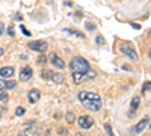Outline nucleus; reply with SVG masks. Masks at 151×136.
Masks as SVG:
<instances>
[{"label": "nucleus", "mask_w": 151, "mask_h": 136, "mask_svg": "<svg viewBox=\"0 0 151 136\" xmlns=\"http://www.w3.org/2000/svg\"><path fill=\"white\" fill-rule=\"evenodd\" d=\"M45 62V58L44 56H41V59H40V64H44Z\"/></svg>", "instance_id": "28"}, {"label": "nucleus", "mask_w": 151, "mask_h": 136, "mask_svg": "<svg viewBox=\"0 0 151 136\" xmlns=\"http://www.w3.org/2000/svg\"><path fill=\"white\" fill-rule=\"evenodd\" d=\"M82 104L86 109L94 110V112H97V110L101 109V100H85V101H82Z\"/></svg>", "instance_id": "5"}, {"label": "nucleus", "mask_w": 151, "mask_h": 136, "mask_svg": "<svg viewBox=\"0 0 151 136\" xmlns=\"http://www.w3.org/2000/svg\"><path fill=\"white\" fill-rule=\"evenodd\" d=\"M79 100L80 101H85V100H101V97L95 92H89V91H82L79 92Z\"/></svg>", "instance_id": "6"}, {"label": "nucleus", "mask_w": 151, "mask_h": 136, "mask_svg": "<svg viewBox=\"0 0 151 136\" xmlns=\"http://www.w3.org/2000/svg\"><path fill=\"white\" fill-rule=\"evenodd\" d=\"M24 114H26L24 107H21V106H20V107H17V109H15V115H17V117H21V115H24Z\"/></svg>", "instance_id": "20"}, {"label": "nucleus", "mask_w": 151, "mask_h": 136, "mask_svg": "<svg viewBox=\"0 0 151 136\" xmlns=\"http://www.w3.org/2000/svg\"><path fill=\"white\" fill-rule=\"evenodd\" d=\"M119 52H121L122 55H125L129 59H132V60H137V53H136L134 47H133L130 42H122V44L119 45Z\"/></svg>", "instance_id": "2"}, {"label": "nucleus", "mask_w": 151, "mask_h": 136, "mask_svg": "<svg viewBox=\"0 0 151 136\" xmlns=\"http://www.w3.org/2000/svg\"><path fill=\"white\" fill-rule=\"evenodd\" d=\"M33 126H35V121H27L26 124H24V129H26V130H29V129H32Z\"/></svg>", "instance_id": "22"}, {"label": "nucleus", "mask_w": 151, "mask_h": 136, "mask_svg": "<svg viewBox=\"0 0 151 136\" xmlns=\"http://www.w3.org/2000/svg\"><path fill=\"white\" fill-rule=\"evenodd\" d=\"M3 55V48H0V56H2Z\"/></svg>", "instance_id": "30"}, {"label": "nucleus", "mask_w": 151, "mask_h": 136, "mask_svg": "<svg viewBox=\"0 0 151 136\" xmlns=\"http://www.w3.org/2000/svg\"><path fill=\"white\" fill-rule=\"evenodd\" d=\"M139 104H141V98L139 97H133V100H132V110H133V112H134V110L137 109V107H139Z\"/></svg>", "instance_id": "15"}, {"label": "nucleus", "mask_w": 151, "mask_h": 136, "mask_svg": "<svg viewBox=\"0 0 151 136\" xmlns=\"http://www.w3.org/2000/svg\"><path fill=\"white\" fill-rule=\"evenodd\" d=\"M21 32H23L24 35H26V36H30V32H29L26 27H24V26H21Z\"/></svg>", "instance_id": "25"}, {"label": "nucleus", "mask_w": 151, "mask_h": 136, "mask_svg": "<svg viewBox=\"0 0 151 136\" xmlns=\"http://www.w3.org/2000/svg\"><path fill=\"white\" fill-rule=\"evenodd\" d=\"M8 100H9V95H8V92H6L5 89H2V88H0V101L6 103Z\"/></svg>", "instance_id": "16"}, {"label": "nucleus", "mask_w": 151, "mask_h": 136, "mask_svg": "<svg viewBox=\"0 0 151 136\" xmlns=\"http://www.w3.org/2000/svg\"><path fill=\"white\" fill-rule=\"evenodd\" d=\"M48 59H50V62H52V65H55L56 68H65V62L62 60L56 53H50V56H48Z\"/></svg>", "instance_id": "7"}, {"label": "nucleus", "mask_w": 151, "mask_h": 136, "mask_svg": "<svg viewBox=\"0 0 151 136\" xmlns=\"http://www.w3.org/2000/svg\"><path fill=\"white\" fill-rule=\"evenodd\" d=\"M3 32H5V30H3V24H2V23H0V35H2Z\"/></svg>", "instance_id": "27"}, {"label": "nucleus", "mask_w": 151, "mask_h": 136, "mask_svg": "<svg viewBox=\"0 0 151 136\" xmlns=\"http://www.w3.org/2000/svg\"><path fill=\"white\" fill-rule=\"evenodd\" d=\"M73 74V82L76 85H80L86 79V73H71Z\"/></svg>", "instance_id": "13"}, {"label": "nucleus", "mask_w": 151, "mask_h": 136, "mask_svg": "<svg viewBox=\"0 0 151 136\" xmlns=\"http://www.w3.org/2000/svg\"><path fill=\"white\" fill-rule=\"evenodd\" d=\"M32 76H33L32 68H30L29 65H26V67H24V68L21 70V73H20V80L27 82V80H30V79H32Z\"/></svg>", "instance_id": "9"}, {"label": "nucleus", "mask_w": 151, "mask_h": 136, "mask_svg": "<svg viewBox=\"0 0 151 136\" xmlns=\"http://www.w3.org/2000/svg\"><path fill=\"white\" fill-rule=\"evenodd\" d=\"M0 88L8 91V89H14L17 88V82L14 80H8V79H0Z\"/></svg>", "instance_id": "10"}, {"label": "nucleus", "mask_w": 151, "mask_h": 136, "mask_svg": "<svg viewBox=\"0 0 151 136\" xmlns=\"http://www.w3.org/2000/svg\"><path fill=\"white\" fill-rule=\"evenodd\" d=\"M76 136H83L82 133H76Z\"/></svg>", "instance_id": "31"}, {"label": "nucleus", "mask_w": 151, "mask_h": 136, "mask_svg": "<svg viewBox=\"0 0 151 136\" xmlns=\"http://www.w3.org/2000/svg\"><path fill=\"white\" fill-rule=\"evenodd\" d=\"M95 42H97V44H100V45H101V44L104 42V38H103L101 35H100V36H97V40H95Z\"/></svg>", "instance_id": "24"}, {"label": "nucleus", "mask_w": 151, "mask_h": 136, "mask_svg": "<svg viewBox=\"0 0 151 136\" xmlns=\"http://www.w3.org/2000/svg\"><path fill=\"white\" fill-rule=\"evenodd\" d=\"M150 88H151V82H150V80H147V82L144 83V86H142V94L150 92Z\"/></svg>", "instance_id": "17"}, {"label": "nucleus", "mask_w": 151, "mask_h": 136, "mask_svg": "<svg viewBox=\"0 0 151 136\" xmlns=\"http://www.w3.org/2000/svg\"><path fill=\"white\" fill-rule=\"evenodd\" d=\"M70 68H71V73H89L91 71V67L88 64V60L82 56H76L71 59L70 62Z\"/></svg>", "instance_id": "1"}, {"label": "nucleus", "mask_w": 151, "mask_h": 136, "mask_svg": "<svg viewBox=\"0 0 151 136\" xmlns=\"http://www.w3.org/2000/svg\"><path fill=\"white\" fill-rule=\"evenodd\" d=\"M77 122H79V127L80 129H91L92 126H94V119L89 117V115H83V117H80L79 119H77Z\"/></svg>", "instance_id": "4"}, {"label": "nucleus", "mask_w": 151, "mask_h": 136, "mask_svg": "<svg viewBox=\"0 0 151 136\" xmlns=\"http://www.w3.org/2000/svg\"><path fill=\"white\" fill-rule=\"evenodd\" d=\"M67 121L70 122V124L74 121V114H73V112H68V114H67Z\"/></svg>", "instance_id": "23"}, {"label": "nucleus", "mask_w": 151, "mask_h": 136, "mask_svg": "<svg viewBox=\"0 0 151 136\" xmlns=\"http://www.w3.org/2000/svg\"><path fill=\"white\" fill-rule=\"evenodd\" d=\"M8 33H9L11 36H14V27H12V26H9V27H8Z\"/></svg>", "instance_id": "26"}, {"label": "nucleus", "mask_w": 151, "mask_h": 136, "mask_svg": "<svg viewBox=\"0 0 151 136\" xmlns=\"http://www.w3.org/2000/svg\"><path fill=\"white\" fill-rule=\"evenodd\" d=\"M41 98V92H40V89H30L29 92H27V100L30 101V103H36L38 100Z\"/></svg>", "instance_id": "12"}, {"label": "nucleus", "mask_w": 151, "mask_h": 136, "mask_svg": "<svg viewBox=\"0 0 151 136\" xmlns=\"http://www.w3.org/2000/svg\"><path fill=\"white\" fill-rule=\"evenodd\" d=\"M12 76H14V67H2L0 68V77L11 79Z\"/></svg>", "instance_id": "11"}, {"label": "nucleus", "mask_w": 151, "mask_h": 136, "mask_svg": "<svg viewBox=\"0 0 151 136\" xmlns=\"http://www.w3.org/2000/svg\"><path fill=\"white\" fill-rule=\"evenodd\" d=\"M50 80H53L55 83H62V82H64V76H62V74H59V73H55V71H53Z\"/></svg>", "instance_id": "14"}, {"label": "nucleus", "mask_w": 151, "mask_h": 136, "mask_svg": "<svg viewBox=\"0 0 151 136\" xmlns=\"http://www.w3.org/2000/svg\"><path fill=\"white\" fill-rule=\"evenodd\" d=\"M29 48H32V50H36L40 53H44L48 50V44L45 41H30L29 42Z\"/></svg>", "instance_id": "3"}, {"label": "nucleus", "mask_w": 151, "mask_h": 136, "mask_svg": "<svg viewBox=\"0 0 151 136\" xmlns=\"http://www.w3.org/2000/svg\"><path fill=\"white\" fill-rule=\"evenodd\" d=\"M148 124H150V117H147V118H144L142 121L137 122V124L132 129V132H133V133H141V132H144V130L148 127Z\"/></svg>", "instance_id": "8"}, {"label": "nucleus", "mask_w": 151, "mask_h": 136, "mask_svg": "<svg viewBox=\"0 0 151 136\" xmlns=\"http://www.w3.org/2000/svg\"><path fill=\"white\" fill-rule=\"evenodd\" d=\"M17 136H27V135H26V133H24V132H20V133H18Z\"/></svg>", "instance_id": "29"}, {"label": "nucleus", "mask_w": 151, "mask_h": 136, "mask_svg": "<svg viewBox=\"0 0 151 136\" xmlns=\"http://www.w3.org/2000/svg\"><path fill=\"white\" fill-rule=\"evenodd\" d=\"M52 74H53L52 70H42V76H44V79H50V77H52Z\"/></svg>", "instance_id": "19"}, {"label": "nucleus", "mask_w": 151, "mask_h": 136, "mask_svg": "<svg viewBox=\"0 0 151 136\" xmlns=\"http://www.w3.org/2000/svg\"><path fill=\"white\" fill-rule=\"evenodd\" d=\"M104 130H106V133H107L109 136H115V133H113V130H112V126H110V124H104Z\"/></svg>", "instance_id": "18"}, {"label": "nucleus", "mask_w": 151, "mask_h": 136, "mask_svg": "<svg viewBox=\"0 0 151 136\" xmlns=\"http://www.w3.org/2000/svg\"><path fill=\"white\" fill-rule=\"evenodd\" d=\"M85 26L88 27V30H95L97 29V26H95L94 23H85Z\"/></svg>", "instance_id": "21"}]
</instances>
